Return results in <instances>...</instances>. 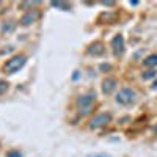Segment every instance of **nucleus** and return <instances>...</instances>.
<instances>
[{
  "instance_id": "f257e3e1",
  "label": "nucleus",
  "mask_w": 157,
  "mask_h": 157,
  "mask_svg": "<svg viewBox=\"0 0 157 157\" xmlns=\"http://www.w3.org/2000/svg\"><path fill=\"white\" fill-rule=\"evenodd\" d=\"M24 64H25V57H24V55H16V57L10 58V60L5 63L3 69H5V72L13 74V72H16L17 69H21Z\"/></svg>"
},
{
  "instance_id": "f03ea898",
  "label": "nucleus",
  "mask_w": 157,
  "mask_h": 157,
  "mask_svg": "<svg viewBox=\"0 0 157 157\" xmlns=\"http://www.w3.org/2000/svg\"><path fill=\"white\" fill-rule=\"evenodd\" d=\"M135 91L130 88H123L120 93L116 94V102L123 104V105H130V104L135 102Z\"/></svg>"
},
{
  "instance_id": "7ed1b4c3",
  "label": "nucleus",
  "mask_w": 157,
  "mask_h": 157,
  "mask_svg": "<svg viewBox=\"0 0 157 157\" xmlns=\"http://www.w3.org/2000/svg\"><path fill=\"white\" fill-rule=\"evenodd\" d=\"M94 99H96L94 94H86V96H82L80 99H78L77 104H78V109H80V113H83V115L90 113V112H91V105H93Z\"/></svg>"
},
{
  "instance_id": "20e7f679",
  "label": "nucleus",
  "mask_w": 157,
  "mask_h": 157,
  "mask_svg": "<svg viewBox=\"0 0 157 157\" xmlns=\"http://www.w3.org/2000/svg\"><path fill=\"white\" fill-rule=\"evenodd\" d=\"M110 120H112L110 113H101V115L94 116L93 120H91L90 127H91V129H99V127H102V126L109 124V123H110Z\"/></svg>"
},
{
  "instance_id": "39448f33",
  "label": "nucleus",
  "mask_w": 157,
  "mask_h": 157,
  "mask_svg": "<svg viewBox=\"0 0 157 157\" xmlns=\"http://www.w3.org/2000/svg\"><path fill=\"white\" fill-rule=\"evenodd\" d=\"M112 47H113L115 57L123 55V52H124V38H123L121 35H116V36L113 38V41H112Z\"/></svg>"
},
{
  "instance_id": "423d86ee",
  "label": "nucleus",
  "mask_w": 157,
  "mask_h": 157,
  "mask_svg": "<svg viewBox=\"0 0 157 157\" xmlns=\"http://www.w3.org/2000/svg\"><path fill=\"white\" fill-rule=\"evenodd\" d=\"M38 17H39V13H38V11H30V13H27L25 16H22L21 24H22V25H30V24H33Z\"/></svg>"
},
{
  "instance_id": "0eeeda50",
  "label": "nucleus",
  "mask_w": 157,
  "mask_h": 157,
  "mask_svg": "<svg viewBox=\"0 0 157 157\" xmlns=\"http://www.w3.org/2000/svg\"><path fill=\"white\" fill-rule=\"evenodd\" d=\"M115 88H116V80L115 78H105V80H104V83H102V91L104 93L110 94Z\"/></svg>"
},
{
  "instance_id": "6e6552de",
  "label": "nucleus",
  "mask_w": 157,
  "mask_h": 157,
  "mask_svg": "<svg viewBox=\"0 0 157 157\" xmlns=\"http://www.w3.org/2000/svg\"><path fill=\"white\" fill-rule=\"evenodd\" d=\"M88 52H90L91 55H102L104 52H105V49H104V44L102 43H93V44L90 46Z\"/></svg>"
},
{
  "instance_id": "1a4fd4ad",
  "label": "nucleus",
  "mask_w": 157,
  "mask_h": 157,
  "mask_svg": "<svg viewBox=\"0 0 157 157\" xmlns=\"http://www.w3.org/2000/svg\"><path fill=\"white\" fill-rule=\"evenodd\" d=\"M145 66H148V68H155L157 66V54H152L148 58H145Z\"/></svg>"
},
{
  "instance_id": "9d476101",
  "label": "nucleus",
  "mask_w": 157,
  "mask_h": 157,
  "mask_svg": "<svg viewBox=\"0 0 157 157\" xmlns=\"http://www.w3.org/2000/svg\"><path fill=\"white\" fill-rule=\"evenodd\" d=\"M52 6H58V8H63V10H69V5L68 3H61V2H52Z\"/></svg>"
},
{
  "instance_id": "9b49d317",
  "label": "nucleus",
  "mask_w": 157,
  "mask_h": 157,
  "mask_svg": "<svg viewBox=\"0 0 157 157\" xmlns=\"http://www.w3.org/2000/svg\"><path fill=\"white\" fill-rule=\"evenodd\" d=\"M6 157H22V155H21V152H19V151L11 149V151H8V152H6Z\"/></svg>"
},
{
  "instance_id": "f8f14e48",
  "label": "nucleus",
  "mask_w": 157,
  "mask_h": 157,
  "mask_svg": "<svg viewBox=\"0 0 157 157\" xmlns=\"http://www.w3.org/2000/svg\"><path fill=\"white\" fill-rule=\"evenodd\" d=\"M6 90H8V83H6L5 80H0V94L5 93Z\"/></svg>"
},
{
  "instance_id": "ddd939ff",
  "label": "nucleus",
  "mask_w": 157,
  "mask_h": 157,
  "mask_svg": "<svg viewBox=\"0 0 157 157\" xmlns=\"http://www.w3.org/2000/svg\"><path fill=\"white\" fill-rule=\"evenodd\" d=\"M154 75H155V71H146V72H143V78H145V80H148V78H151Z\"/></svg>"
},
{
  "instance_id": "4468645a",
  "label": "nucleus",
  "mask_w": 157,
  "mask_h": 157,
  "mask_svg": "<svg viewBox=\"0 0 157 157\" xmlns=\"http://www.w3.org/2000/svg\"><path fill=\"white\" fill-rule=\"evenodd\" d=\"M88 157H110V155H107V154H91Z\"/></svg>"
},
{
  "instance_id": "2eb2a0df",
  "label": "nucleus",
  "mask_w": 157,
  "mask_h": 157,
  "mask_svg": "<svg viewBox=\"0 0 157 157\" xmlns=\"http://www.w3.org/2000/svg\"><path fill=\"white\" fill-rule=\"evenodd\" d=\"M152 88H154V90H157V80L154 82V85H152Z\"/></svg>"
},
{
  "instance_id": "dca6fc26",
  "label": "nucleus",
  "mask_w": 157,
  "mask_h": 157,
  "mask_svg": "<svg viewBox=\"0 0 157 157\" xmlns=\"http://www.w3.org/2000/svg\"><path fill=\"white\" fill-rule=\"evenodd\" d=\"M155 132H157V127H155Z\"/></svg>"
}]
</instances>
